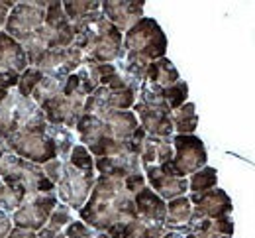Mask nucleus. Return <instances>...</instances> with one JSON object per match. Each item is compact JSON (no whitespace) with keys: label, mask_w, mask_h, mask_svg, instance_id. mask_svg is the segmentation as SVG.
<instances>
[{"label":"nucleus","mask_w":255,"mask_h":238,"mask_svg":"<svg viewBox=\"0 0 255 238\" xmlns=\"http://www.w3.org/2000/svg\"><path fill=\"white\" fill-rule=\"evenodd\" d=\"M139 128L131 110H108L102 114H83L75 126L81 144L93 158H112L128 154V142Z\"/></svg>","instance_id":"obj_1"},{"label":"nucleus","mask_w":255,"mask_h":238,"mask_svg":"<svg viewBox=\"0 0 255 238\" xmlns=\"http://www.w3.org/2000/svg\"><path fill=\"white\" fill-rule=\"evenodd\" d=\"M81 221L98 233H106L116 225H124L137 219L133 195L124 185V179L98 175L95 187L79 211Z\"/></svg>","instance_id":"obj_2"},{"label":"nucleus","mask_w":255,"mask_h":238,"mask_svg":"<svg viewBox=\"0 0 255 238\" xmlns=\"http://www.w3.org/2000/svg\"><path fill=\"white\" fill-rule=\"evenodd\" d=\"M73 47L83 51L85 63H116L124 57V34L98 10L73 22Z\"/></svg>","instance_id":"obj_3"},{"label":"nucleus","mask_w":255,"mask_h":238,"mask_svg":"<svg viewBox=\"0 0 255 238\" xmlns=\"http://www.w3.org/2000/svg\"><path fill=\"white\" fill-rule=\"evenodd\" d=\"M0 179L8 187L22 193L26 199H32L41 193H55V185L47 179L41 166L22 160L12 152L0 158Z\"/></svg>","instance_id":"obj_4"},{"label":"nucleus","mask_w":255,"mask_h":238,"mask_svg":"<svg viewBox=\"0 0 255 238\" xmlns=\"http://www.w3.org/2000/svg\"><path fill=\"white\" fill-rule=\"evenodd\" d=\"M131 112L137 116V122L147 136L173 138L175 134L171 122V108L161 95V87L143 81L139 87L137 101L131 106Z\"/></svg>","instance_id":"obj_5"},{"label":"nucleus","mask_w":255,"mask_h":238,"mask_svg":"<svg viewBox=\"0 0 255 238\" xmlns=\"http://www.w3.org/2000/svg\"><path fill=\"white\" fill-rule=\"evenodd\" d=\"M167 37L153 18H141L124 34V57L137 61H157L165 57Z\"/></svg>","instance_id":"obj_6"},{"label":"nucleus","mask_w":255,"mask_h":238,"mask_svg":"<svg viewBox=\"0 0 255 238\" xmlns=\"http://www.w3.org/2000/svg\"><path fill=\"white\" fill-rule=\"evenodd\" d=\"M173 160L165 168L177 177H191L208 162L204 142L194 134H173Z\"/></svg>","instance_id":"obj_7"},{"label":"nucleus","mask_w":255,"mask_h":238,"mask_svg":"<svg viewBox=\"0 0 255 238\" xmlns=\"http://www.w3.org/2000/svg\"><path fill=\"white\" fill-rule=\"evenodd\" d=\"M30 67L24 47L0 30V102L18 87L20 75Z\"/></svg>","instance_id":"obj_8"},{"label":"nucleus","mask_w":255,"mask_h":238,"mask_svg":"<svg viewBox=\"0 0 255 238\" xmlns=\"http://www.w3.org/2000/svg\"><path fill=\"white\" fill-rule=\"evenodd\" d=\"M96 173H87L73 168L69 162H63L61 179L55 185V195L59 203L67 205L71 211H81L83 205L87 203L93 187H95Z\"/></svg>","instance_id":"obj_9"},{"label":"nucleus","mask_w":255,"mask_h":238,"mask_svg":"<svg viewBox=\"0 0 255 238\" xmlns=\"http://www.w3.org/2000/svg\"><path fill=\"white\" fill-rule=\"evenodd\" d=\"M57 205H59V199L55 193H41L32 199H26L20 205V209H16L10 215L12 225H14V229L39 233L47 225V221Z\"/></svg>","instance_id":"obj_10"},{"label":"nucleus","mask_w":255,"mask_h":238,"mask_svg":"<svg viewBox=\"0 0 255 238\" xmlns=\"http://www.w3.org/2000/svg\"><path fill=\"white\" fill-rule=\"evenodd\" d=\"M49 2H16L4 24L6 34L22 43L45 22V10Z\"/></svg>","instance_id":"obj_11"},{"label":"nucleus","mask_w":255,"mask_h":238,"mask_svg":"<svg viewBox=\"0 0 255 238\" xmlns=\"http://www.w3.org/2000/svg\"><path fill=\"white\" fill-rule=\"evenodd\" d=\"M85 63V55L83 51H79L77 47H59V49H51L47 51L33 67H37L45 77L65 81L69 75H73L77 69Z\"/></svg>","instance_id":"obj_12"},{"label":"nucleus","mask_w":255,"mask_h":238,"mask_svg":"<svg viewBox=\"0 0 255 238\" xmlns=\"http://www.w3.org/2000/svg\"><path fill=\"white\" fill-rule=\"evenodd\" d=\"M141 170H143V175H145L147 187L153 193H157L165 203H169V201H173L177 197L187 195L189 179L173 175L165 166H145Z\"/></svg>","instance_id":"obj_13"},{"label":"nucleus","mask_w":255,"mask_h":238,"mask_svg":"<svg viewBox=\"0 0 255 238\" xmlns=\"http://www.w3.org/2000/svg\"><path fill=\"white\" fill-rule=\"evenodd\" d=\"M194 215L210 219V221H220V219H228L234 211L232 199L228 197V193L224 189H210L204 193H191L189 195Z\"/></svg>","instance_id":"obj_14"},{"label":"nucleus","mask_w":255,"mask_h":238,"mask_svg":"<svg viewBox=\"0 0 255 238\" xmlns=\"http://www.w3.org/2000/svg\"><path fill=\"white\" fill-rule=\"evenodd\" d=\"M143 0H133V2H114V0H104L100 2V12L106 16V20L116 26L122 34H126L131 26H135L143 18Z\"/></svg>","instance_id":"obj_15"},{"label":"nucleus","mask_w":255,"mask_h":238,"mask_svg":"<svg viewBox=\"0 0 255 238\" xmlns=\"http://www.w3.org/2000/svg\"><path fill=\"white\" fill-rule=\"evenodd\" d=\"M95 171L102 177L126 179L129 175L143 173L139 156L135 154H120L112 158H95Z\"/></svg>","instance_id":"obj_16"},{"label":"nucleus","mask_w":255,"mask_h":238,"mask_svg":"<svg viewBox=\"0 0 255 238\" xmlns=\"http://www.w3.org/2000/svg\"><path fill=\"white\" fill-rule=\"evenodd\" d=\"M133 203L137 217L149 225H165V217H167V203L161 199L157 193H153L147 185L133 195Z\"/></svg>","instance_id":"obj_17"},{"label":"nucleus","mask_w":255,"mask_h":238,"mask_svg":"<svg viewBox=\"0 0 255 238\" xmlns=\"http://www.w3.org/2000/svg\"><path fill=\"white\" fill-rule=\"evenodd\" d=\"M173 138L145 136L141 150H139V162L141 168L145 166H165L173 160Z\"/></svg>","instance_id":"obj_18"},{"label":"nucleus","mask_w":255,"mask_h":238,"mask_svg":"<svg viewBox=\"0 0 255 238\" xmlns=\"http://www.w3.org/2000/svg\"><path fill=\"white\" fill-rule=\"evenodd\" d=\"M192 209L191 201L187 195L183 197H177L173 201L167 203V217H165V231L169 233H179V235H187L189 233V223L192 219Z\"/></svg>","instance_id":"obj_19"},{"label":"nucleus","mask_w":255,"mask_h":238,"mask_svg":"<svg viewBox=\"0 0 255 238\" xmlns=\"http://www.w3.org/2000/svg\"><path fill=\"white\" fill-rule=\"evenodd\" d=\"M145 81L155 85V87L167 89V87L175 85L177 81H181V77H179V71L175 69V65L167 57H161L157 61L149 63L147 73H145Z\"/></svg>","instance_id":"obj_20"},{"label":"nucleus","mask_w":255,"mask_h":238,"mask_svg":"<svg viewBox=\"0 0 255 238\" xmlns=\"http://www.w3.org/2000/svg\"><path fill=\"white\" fill-rule=\"evenodd\" d=\"M171 122L175 134H194L198 126V114L194 108V102H185L181 108L171 112Z\"/></svg>","instance_id":"obj_21"},{"label":"nucleus","mask_w":255,"mask_h":238,"mask_svg":"<svg viewBox=\"0 0 255 238\" xmlns=\"http://www.w3.org/2000/svg\"><path fill=\"white\" fill-rule=\"evenodd\" d=\"M47 136L53 140L55 148H57V160L67 162L71 156V150L77 144V138L73 134V130L65 128V126H57V124H49L47 126Z\"/></svg>","instance_id":"obj_22"},{"label":"nucleus","mask_w":255,"mask_h":238,"mask_svg":"<svg viewBox=\"0 0 255 238\" xmlns=\"http://www.w3.org/2000/svg\"><path fill=\"white\" fill-rule=\"evenodd\" d=\"M216 183H218V171L210 166H204L202 170H198L189 177V191L204 193V191L216 189Z\"/></svg>","instance_id":"obj_23"},{"label":"nucleus","mask_w":255,"mask_h":238,"mask_svg":"<svg viewBox=\"0 0 255 238\" xmlns=\"http://www.w3.org/2000/svg\"><path fill=\"white\" fill-rule=\"evenodd\" d=\"M98 10H100V2H96V0H89V2H75V0L71 2V0H67V2H63V12L71 24L89 16V14H93V12H98Z\"/></svg>","instance_id":"obj_24"},{"label":"nucleus","mask_w":255,"mask_h":238,"mask_svg":"<svg viewBox=\"0 0 255 238\" xmlns=\"http://www.w3.org/2000/svg\"><path fill=\"white\" fill-rule=\"evenodd\" d=\"M161 95H163V99L169 104L171 112H173V110L181 108L187 102V99H189V85L185 81H177L175 85H171L167 89H161Z\"/></svg>","instance_id":"obj_25"},{"label":"nucleus","mask_w":255,"mask_h":238,"mask_svg":"<svg viewBox=\"0 0 255 238\" xmlns=\"http://www.w3.org/2000/svg\"><path fill=\"white\" fill-rule=\"evenodd\" d=\"M73 168L79 171H87V173H96L95 171V158L93 154L83 146V144H75V148L71 150V156L67 160Z\"/></svg>","instance_id":"obj_26"},{"label":"nucleus","mask_w":255,"mask_h":238,"mask_svg":"<svg viewBox=\"0 0 255 238\" xmlns=\"http://www.w3.org/2000/svg\"><path fill=\"white\" fill-rule=\"evenodd\" d=\"M73 221H75L73 219V211L67 205L59 203L53 209V213H51V217H49V221H47V225L43 229H47L51 233H63Z\"/></svg>","instance_id":"obj_27"},{"label":"nucleus","mask_w":255,"mask_h":238,"mask_svg":"<svg viewBox=\"0 0 255 238\" xmlns=\"http://www.w3.org/2000/svg\"><path fill=\"white\" fill-rule=\"evenodd\" d=\"M26 201V197L22 193H18L16 189L8 187L2 179H0V211L6 215H12L16 209H20V205Z\"/></svg>","instance_id":"obj_28"},{"label":"nucleus","mask_w":255,"mask_h":238,"mask_svg":"<svg viewBox=\"0 0 255 238\" xmlns=\"http://www.w3.org/2000/svg\"><path fill=\"white\" fill-rule=\"evenodd\" d=\"M43 77H45V75H43L37 67H28L22 75H20V81H18L16 91H18L22 97H32L33 89L41 83Z\"/></svg>","instance_id":"obj_29"},{"label":"nucleus","mask_w":255,"mask_h":238,"mask_svg":"<svg viewBox=\"0 0 255 238\" xmlns=\"http://www.w3.org/2000/svg\"><path fill=\"white\" fill-rule=\"evenodd\" d=\"M41 170H43V173L47 175V179H49L53 185H57V183H59V179H61L63 162H61V160H51V162L43 164V166H41Z\"/></svg>","instance_id":"obj_30"},{"label":"nucleus","mask_w":255,"mask_h":238,"mask_svg":"<svg viewBox=\"0 0 255 238\" xmlns=\"http://www.w3.org/2000/svg\"><path fill=\"white\" fill-rule=\"evenodd\" d=\"M124 185H126V189L131 193V195H135V193H139L147 183H145V175L143 173H135V175H129L124 179Z\"/></svg>","instance_id":"obj_31"},{"label":"nucleus","mask_w":255,"mask_h":238,"mask_svg":"<svg viewBox=\"0 0 255 238\" xmlns=\"http://www.w3.org/2000/svg\"><path fill=\"white\" fill-rule=\"evenodd\" d=\"M14 4L16 2H0V28H4V24L8 20V14L14 8Z\"/></svg>","instance_id":"obj_32"},{"label":"nucleus","mask_w":255,"mask_h":238,"mask_svg":"<svg viewBox=\"0 0 255 238\" xmlns=\"http://www.w3.org/2000/svg\"><path fill=\"white\" fill-rule=\"evenodd\" d=\"M8 238H37V233L22 231V229H12V233L8 235Z\"/></svg>","instance_id":"obj_33"},{"label":"nucleus","mask_w":255,"mask_h":238,"mask_svg":"<svg viewBox=\"0 0 255 238\" xmlns=\"http://www.w3.org/2000/svg\"><path fill=\"white\" fill-rule=\"evenodd\" d=\"M161 238H185V237H183V235H179V233H169V231H167Z\"/></svg>","instance_id":"obj_34"},{"label":"nucleus","mask_w":255,"mask_h":238,"mask_svg":"<svg viewBox=\"0 0 255 238\" xmlns=\"http://www.w3.org/2000/svg\"><path fill=\"white\" fill-rule=\"evenodd\" d=\"M96 238H110L106 233H96Z\"/></svg>","instance_id":"obj_35"},{"label":"nucleus","mask_w":255,"mask_h":238,"mask_svg":"<svg viewBox=\"0 0 255 238\" xmlns=\"http://www.w3.org/2000/svg\"><path fill=\"white\" fill-rule=\"evenodd\" d=\"M220 238H232V237H220Z\"/></svg>","instance_id":"obj_36"}]
</instances>
